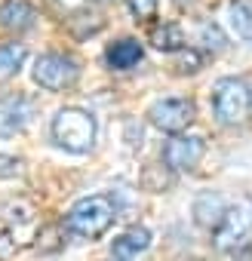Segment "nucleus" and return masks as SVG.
I'll list each match as a JSON object with an SVG mask.
<instances>
[{"mask_svg":"<svg viewBox=\"0 0 252 261\" xmlns=\"http://www.w3.org/2000/svg\"><path fill=\"white\" fill-rule=\"evenodd\" d=\"M126 10L136 22H151L157 16V0H126Z\"/></svg>","mask_w":252,"mask_h":261,"instance_id":"a211bd4d","label":"nucleus"},{"mask_svg":"<svg viewBox=\"0 0 252 261\" xmlns=\"http://www.w3.org/2000/svg\"><path fill=\"white\" fill-rule=\"evenodd\" d=\"M212 243L218 252H240L252 243V197H243L231 209H224L221 221L215 224Z\"/></svg>","mask_w":252,"mask_h":261,"instance_id":"20e7f679","label":"nucleus"},{"mask_svg":"<svg viewBox=\"0 0 252 261\" xmlns=\"http://www.w3.org/2000/svg\"><path fill=\"white\" fill-rule=\"evenodd\" d=\"M212 111L218 123L240 126L252 117V89L240 77H221L212 86Z\"/></svg>","mask_w":252,"mask_h":261,"instance_id":"7ed1b4c3","label":"nucleus"},{"mask_svg":"<svg viewBox=\"0 0 252 261\" xmlns=\"http://www.w3.org/2000/svg\"><path fill=\"white\" fill-rule=\"evenodd\" d=\"M224 200L218 197V194H200L197 200H194V221L200 224V227H215L218 221H221V215H224Z\"/></svg>","mask_w":252,"mask_h":261,"instance_id":"f8f14e48","label":"nucleus"},{"mask_svg":"<svg viewBox=\"0 0 252 261\" xmlns=\"http://www.w3.org/2000/svg\"><path fill=\"white\" fill-rule=\"evenodd\" d=\"M25 59H28V49L22 43H4L0 46V83L10 80L13 74H19Z\"/></svg>","mask_w":252,"mask_h":261,"instance_id":"2eb2a0df","label":"nucleus"},{"mask_svg":"<svg viewBox=\"0 0 252 261\" xmlns=\"http://www.w3.org/2000/svg\"><path fill=\"white\" fill-rule=\"evenodd\" d=\"M151 246V230L148 227H130L126 233H120L117 240H114V255L117 258H123V261H130V258H136L139 252H145Z\"/></svg>","mask_w":252,"mask_h":261,"instance_id":"9b49d317","label":"nucleus"},{"mask_svg":"<svg viewBox=\"0 0 252 261\" xmlns=\"http://www.w3.org/2000/svg\"><path fill=\"white\" fill-rule=\"evenodd\" d=\"M182 56H179V74H197L200 68H203V53H197V49H179Z\"/></svg>","mask_w":252,"mask_h":261,"instance_id":"6ab92c4d","label":"nucleus"},{"mask_svg":"<svg viewBox=\"0 0 252 261\" xmlns=\"http://www.w3.org/2000/svg\"><path fill=\"white\" fill-rule=\"evenodd\" d=\"M53 142L68 151V154H89L95 148V136H98V123L89 111L83 108H62L53 123H49Z\"/></svg>","mask_w":252,"mask_h":261,"instance_id":"f257e3e1","label":"nucleus"},{"mask_svg":"<svg viewBox=\"0 0 252 261\" xmlns=\"http://www.w3.org/2000/svg\"><path fill=\"white\" fill-rule=\"evenodd\" d=\"M16 175H22V160L0 154V178H16Z\"/></svg>","mask_w":252,"mask_h":261,"instance_id":"412c9836","label":"nucleus"},{"mask_svg":"<svg viewBox=\"0 0 252 261\" xmlns=\"http://www.w3.org/2000/svg\"><path fill=\"white\" fill-rule=\"evenodd\" d=\"M117 218V203L108 194H92L77 200L68 215H65V227L80 237V240H98Z\"/></svg>","mask_w":252,"mask_h":261,"instance_id":"f03ea898","label":"nucleus"},{"mask_svg":"<svg viewBox=\"0 0 252 261\" xmlns=\"http://www.w3.org/2000/svg\"><path fill=\"white\" fill-rule=\"evenodd\" d=\"M68 25H71V31H74L77 37H86V34H95V31L102 28V19H98L95 13H74V16L68 19Z\"/></svg>","mask_w":252,"mask_h":261,"instance_id":"f3484780","label":"nucleus"},{"mask_svg":"<svg viewBox=\"0 0 252 261\" xmlns=\"http://www.w3.org/2000/svg\"><path fill=\"white\" fill-rule=\"evenodd\" d=\"M37 22V10L28 4V0H4V7H0V25L7 31H31Z\"/></svg>","mask_w":252,"mask_h":261,"instance_id":"9d476101","label":"nucleus"},{"mask_svg":"<svg viewBox=\"0 0 252 261\" xmlns=\"http://www.w3.org/2000/svg\"><path fill=\"white\" fill-rule=\"evenodd\" d=\"M92 4H108V0H92Z\"/></svg>","mask_w":252,"mask_h":261,"instance_id":"4be33fe9","label":"nucleus"},{"mask_svg":"<svg viewBox=\"0 0 252 261\" xmlns=\"http://www.w3.org/2000/svg\"><path fill=\"white\" fill-rule=\"evenodd\" d=\"M197 40L203 43V49H206V53H221V49L228 46V37H224V31H221L215 22H206V25H200V34H197Z\"/></svg>","mask_w":252,"mask_h":261,"instance_id":"dca6fc26","label":"nucleus"},{"mask_svg":"<svg viewBox=\"0 0 252 261\" xmlns=\"http://www.w3.org/2000/svg\"><path fill=\"white\" fill-rule=\"evenodd\" d=\"M142 56H145V49L133 37H120L105 49V62H108L111 71H130V68H136L142 62Z\"/></svg>","mask_w":252,"mask_h":261,"instance_id":"1a4fd4ad","label":"nucleus"},{"mask_svg":"<svg viewBox=\"0 0 252 261\" xmlns=\"http://www.w3.org/2000/svg\"><path fill=\"white\" fill-rule=\"evenodd\" d=\"M31 114H34V101L31 98L16 95V98L0 101V136H13V133H19V129H25Z\"/></svg>","mask_w":252,"mask_h":261,"instance_id":"6e6552de","label":"nucleus"},{"mask_svg":"<svg viewBox=\"0 0 252 261\" xmlns=\"http://www.w3.org/2000/svg\"><path fill=\"white\" fill-rule=\"evenodd\" d=\"M59 230H62V227H56V224H53V227H43L40 237H37V249H40V252H56V249L62 246V240H56Z\"/></svg>","mask_w":252,"mask_h":261,"instance_id":"aec40b11","label":"nucleus"},{"mask_svg":"<svg viewBox=\"0 0 252 261\" xmlns=\"http://www.w3.org/2000/svg\"><path fill=\"white\" fill-rule=\"evenodd\" d=\"M151 46L160 53H179V49H185V31L175 22H160L151 31Z\"/></svg>","mask_w":252,"mask_h":261,"instance_id":"ddd939ff","label":"nucleus"},{"mask_svg":"<svg viewBox=\"0 0 252 261\" xmlns=\"http://www.w3.org/2000/svg\"><path fill=\"white\" fill-rule=\"evenodd\" d=\"M34 83L49 89V92H62V89H71L80 77V65L71 59V56H62V53H43L37 56L34 62Z\"/></svg>","mask_w":252,"mask_h":261,"instance_id":"39448f33","label":"nucleus"},{"mask_svg":"<svg viewBox=\"0 0 252 261\" xmlns=\"http://www.w3.org/2000/svg\"><path fill=\"white\" fill-rule=\"evenodd\" d=\"M197 117V108L191 98H160L148 108V120L154 129L160 133H169V136H179L194 123Z\"/></svg>","mask_w":252,"mask_h":261,"instance_id":"423d86ee","label":"nucleus"},{"mask_svg":"<svg viewBox=\"0 0 252 261\" xmlns=\"http://www.w3.org/2000/svg\"><path fill=\"white\" fill-rule=\"evenodd\" d=\"M228 22L237 37L252 40V0H231L228 7Z\"/></svg>","mask_w":252,"mask_h":261,"instance_id":"4468645a","label":"nucleus"},{"mask_svg":"<svg viewBox=\"0 0 252 261\" xmlns=\"http://www.w3.org/2000/svg\"><path fill=\"white\" fill-rule=\"evenodd\" d=\"M206 154V142L200 136H172L166 145H163V163L166 169L172 172H191Z\"/></svg>","mask_w":252,"mask_h":261,"instance_id":"0eeeda50","label":"nucleus"}]
</instances>
